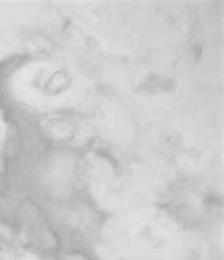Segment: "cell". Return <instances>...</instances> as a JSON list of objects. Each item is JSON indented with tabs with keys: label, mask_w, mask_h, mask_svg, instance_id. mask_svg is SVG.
I'll return each mask as SVG.
<instances>
[{
	"label": "cell",
	"mask_w": 224,
	"mask_h": 260,
	"mask_svg": "<svg viewBox=\"0 0 224 260\" xmlns=\"http://www.w3.org/2000/svg\"><path fill=\"white\" fill-rule=\"evenodd\" d=\"M43 129L55 140H68L75 133V124L67 116H51L43 120Z\"/></svg>",
	"instance_id": "1"
},
{
	"label": "cell",
	"mask_w": 224,
	"mask_h": 260,
	"mask_svg": "<svg viewBox=\"0 0 224 260\" xmlns=\"http://www.w3.org/2000/svg\"><path fill=\"white\" fill-rule=\"evenodd\" d=\"M71 82L73 79L70 72L64 68H59L47 77L43 84V89L50 96H59L71 88Z\"/></svg>",
	"instance_id": "2"
},
{
	"label": "cell",
	"mask_w": 224,
	"mask_h": 260,
	"mask_svg": "<svg viewBox=\"0 0 224 260\" xmlns=\"http://www.w3.org/2000/svg\"><path fill=\"white\" fill-rule=\"evenodd\" d=\"M73 260H78V259H73Z\"/></svg>",
	"instance_id": "3"
}]
</instances>
